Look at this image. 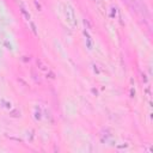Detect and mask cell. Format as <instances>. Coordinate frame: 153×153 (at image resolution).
<instances>
[{
    "label": "cell",
    "mask_w": 153,
    "mask_h": 153,
    "mask_svg": "<svg viewBox=\"0 0 153 153\" xmlns=\"http://www.w3.org/2000/svg\"><path fill=\"white\" fill-rule=\"evenodd\" d=\"M11 116L12 117H19L20 116V112L18 110H13V111H11Z\"/></svg>",
    "instance_id": "obj_2"
},
{
    "label": "cell",
    "mask_w": 153,
    "mask_h": 153,
    "mask_svg": "<svg viewBox=\"0 0 153 153\" xmlns=\"http://www.w3.org/2000/svg\"><path fill=\"white\" fill-rule=\"evenodd\" d=\"M1 56H2V51L0 50V59H1Z\"/></svg>",
    "instance_id": "obj_5"
},
{
    "label": "cell",
    "mask_w": 153,
    "mask_h": 153,
    "mask_svg": "<svg viewBox=\"0 0 153 153\" xmlns=\"http://www.w3.org/2000/svg\"><path fill=\"white\" fill-rule=\"evenodd\" d=\"M31 27H32V31H33V33H35V35H37V31H36V26H35V24H33V23H31Z\"/></svg>",
    "instance_id": "obj_4"
},
{
    "label": "cell",
    "mask_w": 153,
    "mask_h": 153,
    "mask_svg": "<svg viewBox=\"0 0 153 153\" xmlns=\"http://www.w3.org/2000/svg\"><path fill=\"white\" fill-rule=\"evenodd\" d=\"M22 12H23V13H24V16H25V17H26V19H27V20H29V19H30V14H29V13H27V12H26V11H25V8H24V7H22Z\"/></svg>",
    "instance_id": "obj_3"
},
{
    "label": "cell",
    "mask_w": 153,
    "mask_h": 153,
    "mask_svg": "<svg viewBox=\"0 0 153 153\" xmlns=\"http://www.w3.org/2000/svg\"><path fill=\"white\" fill-rule=\"evenodd\" d=\"M63 12H65V17H66L67 23L71 26H76V16H75V11H74L73 6L69 4H66Z\"/></svg>",
    "instance_id": "obj_1"
}]
</instances>
